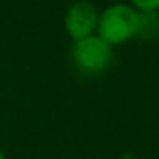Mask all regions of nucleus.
Wrapping results in <instances>:
<instances>
[{"label":"nucleus","mask_w":159,"mask_h":159,"mask_svg":"<svg viewBox=\"0 0 159 159\" xmlns=\"http://www.w3.org/2000/svg\"><path fill=\"white\" fill-rule=\"evenodd\" d=\"M139 17L131 4H112L99 15L98 36L111 47L122 45L139 36Z\"/></svg>","instance_id":"obj_1"},{"label":"nucleus","mask_w":159,"mask_h":159,"mask_svg":"<svg viewBox=\"0 0 159 159\" xmlns=\"http://www.w3.org/2000/svg\"><path fill=\"white\" fill-rule=\"evenodd\" d=\"M129 159H139V157H129Z\"/></svg>","instance_id":"obj_7"},{"label":"nucleus","mask_w":159,"mask_h":159,"mask_svg":"<svg viewBox=\"0 0 159 159\" xmlns=\"http://www.w3.org/2000/svg\"><path fill=\"white\" fill-rule=\"evenodd\" d=\"M0 159H6V155H4V152L0 150Z\"/></svg>","instance_id":"obj_6"},{"label":"nucleus","mask_w":159,"mask_h":159,"mask_svg":"<svg viewBox=\"0 0 159 159\" xmlns=\"http://www.w3.org/2000/svg\"><path fill=\"white\" fill-rule=\"evenodd\" d=\"M98 21L99 15L96 11V8L86 2V0H81V2H75L73 6H69V10L66 11V30L67 34L79 41L83 38L94 36V32L98 30Z\"/></svg>","instance_id":"obj_3"},{"label":"nucleus","mask_w":159,"mask_h":159,"mask_svg":"<svg viewBox=\"0 0 159 159\" xmlns=\"http://www.w3.org/2000/svg\"><path fill=\"white\" fill-rule=\"evenodd\" d=\"M131 6L139 11H157L159 0H131Z\"/></svg>","instance_id":"obj_5"},{"label":"nucleus","mask_w":159,"mask_h":159,"mask_svg":"<svg viewBox=\"0 0 159 159\" xmlns=\"http://www.w3.org/2000/svg\"><path fill=\"white\" fill-rule=\"evenodd\" d=\"M139 34L144 38H155L159 32L157 11H139Z\"/></svg>","instance_id":"obj_4"},{"label":"nucleus","mask_w":159,"mask_h":159,"mask_svg":"<svg viewBox=\"0 0 159 159\" xmlns=\"http://www.w3.org/2000/svg\"><path fill=\"white\" fill-rule=\"evenodd\" d=\"M71 58L75 67L84 75H101L112 64V47L99 36H88L73 43Z\"/></svg>","instance_id":"obj_2"}]
</instances>
